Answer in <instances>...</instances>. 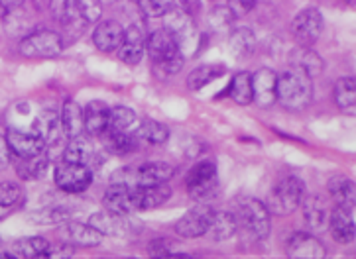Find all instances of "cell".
I'll use <instances>...</instances> for the list:
<instances>
[{"mask_svg": "<svg viewBox=\"0 0 356 259\" xmlns=\"http://www.w3.org/2000/svg\"><path fill=\"white\" fill-rule=\"evenodd\" d=\"M313 101V77L307 71L289 65L277 75V102L286 108L303 110Z\"/></svg>", "mask_w": 356, "mask_h": 259, "instance_id": "cell-1", "label": "cell"}, {"mask_svg": "<svg viewBox=\"0 0 356 259\" xmlns=\"http://www.w3.org/2000/svg\"><path fill=\"white\" fill-rule=\"evenodd\" d=\"M146 51H148L149 59L154 61L156 73L161 75V77L175 75L181 69V65H184L181 45L165 28L163 30H156L154 34L148 35Z\"/></svg>", "mask_w": 356, "mask_h": 259, "instance_id": "cell-2", "label": "cell"}, {"mask_svg": "<svg viewBox=\"0 0 356 259\" xmlns=\"http://www.w3.org/2000/svg\"><path fill=\"white\" fill-rule=\"evenodd\" d=\"M234 215L241 226V232H244L252 240H264L270 234L272 228V218H270V208L258 199L244 197L238 199L234 204Z\"/></svg>", "mask_w": 356, "mask_h": 259, "instance_id": "cell-3", "label": "cell"}, {"mask_svg": "<svg viewBox=\"0 0 356 259\" xmlns=\"http://www.w3.org/2000/svg\"><path fill=\"white\" fill-rule=\"evenodd\" d=\"M305 197V185L296 175H287L277 183L268 194V208L276 216H287L296 212Z\"/></svg>", "mask_w": 356, "mask_h": 259, "instance_id": "cell-4", "label": "cell"}, {"mask_svg": "<svg viewBox=\"0 0 356 259\" xmlns=\"http://www.w3.org/2000/svg\"><path fill=\"white\" fill-rule=\"evenodd\" d=\"M185 189L197 203L211 201L217 194L218 189V173L215 161L205 159V161H199L197 165H193L185 177Z\"/></svg>", "mask_w": 356, "mask_h": 259, "instance_id": "cell-5", "label": "cell"}, {"mask_svg": "<svg viewBox=\"0 0 356 259\" xmlns=\"http://www.w3.org/2000/svg\"><path fill=\"white\" fill-rule=\"evenodd\" d=\"M18 51L26 59H54L63 51V37L54 30H35L24 35Z\"/></svg>", "mask_w": 356, "mask_h": 259, "instance_id": "cell-6", "label": "cell"}, {"mask_svg": "<svg viewBox=\"0 0 356 259\" xmlns=\"http://www.w3.org/2000/svg\"><path fill=\"white\" fill-rule=\"evenodd\" d=\"M215 212L217 210L213 206H209L207 203H199L177 220L175 234L181 237H187V240H195V237L205 236L211 230Z\"/></svg>", "mask_w": 356, "mask_h": 259, "instance_id": "cell-7", "label": "cell"}, {"mask_svg": "<svg viewBox=\"0 0 356 259\" xmlns=\"http://www.w3.org/2000/svg\"><path fill=\"white\" fill-rule=\"evenodd\" d=\"M54 181L61 191L65 192H83L91 187L92 171L89 165L81 163H71V161H61L54 169Z\"/></svg>", "mask_w": 356, "mask_h": 259, "instance_id": "cell-8", "label": "cell"}, {"mask_svg": "<svg viewBox=\"0 0 356 259\" xmlns=\"http://www.w3.org/2000/svg\"><path fill=\"white\" fill-rule=\"evenodd\" d=\"M291 35L299 45H307L313 47L317 44V40L321 37L323 32V16L317 8H305L296 14V18L291 20Z\"/></svg>", "mask_w": 356, "mask_h": 259, "instance_id": "cell-9", "label": "cell"}, {"mask_svg": "<svg viewBox=\"0 0 356 259\" xmlns=\"http://www.w3.org/2000/svg\"><path fill=\"white\" fill-rule=\"evenodd\" d=\"M146 42L148 35L144 34V28L140 24H132L124 30V40L116 49V56L127 65H136L146 53Z\"/></svg>", "mask_w": 356, "mask_h": 259, "instance_id": "cell-10", "label": "cell"}, {"mask_svg": "<svg viewBox=\"0 0 356 259\" xmlns=\"http://www.w3.org/2000/svg\"><path fill=\"white\" fill-rule=\"evenodd\" d=\"M34 132L46 142L47 147H56L63 140H70L67 130L61 120V112H56V110H44L40 114L34 122Z\"/></svg>", "mask_w": 356, "mask_h": 259, "instance_id": "cell-11", "label": "cell"}, {"mask_svg": "<svg viewBox=\"0 0 356 259\" xmlns=\"http://www.w3.org/2000/svg\"><path fill=\"white\" fill-rule=\"evenodd\" d=\"M329 232L337 244H353L356 237V224L350 208H343V206H333L331 208V216H329Z\"/></svg>", "mask_w": 356, "mask_h": 259, "instance_id": "cell-12", "label": "cell"}, {"mask_svg": "<svg viewBox=\"0 0 356 259\" xmlns=\"http://www.w3.org/2000/svg\"><path fill=\"white\" fill-rule=\"evenodd\" d=\"M59 234L73 246H87V248L99 246L103 240V234L91 222H75V220H67L59 226Z\"/></svg>", "mask_w": 356, "mask_h": 259, "instance_id": "cell-13", "label": "cell"}, {"mask_svg": "<svg viewBox=\"0 0 356 259\" xmlns=\"http://www.w3.org/2000/svg\"><path fill=\"white\" fill-rule=\"evenodd\" d=\"M287 258H301V259H321L327 256V249L321 244L319 237L313 234L299 232L287 240L286 246Z\"/></svg>", "mask_w": 356, "mask_h": 259, "instance_id": "cell-14", "label": "cell"}, {"mask_svg": "<svg viewBox=\"0 0 356 259\" xmlns=\"http://www.w3.org/2000/svg\"><path fill=\"white\" fill-rule=\"evenodd\" d=\"M6 140L10 144L14 158H34L47 149L46 142L35 132H22V130H10L6 134Z\"/></svg>", "mask_w": 356, "mask_h": 259, "instance_id": "cell-15", "label": "cell"}, {"mask_svg": "<svg viewBox=\"0 0 356 259\" xmlns=\"http://www.w3.org/2000/svg\"><path fill=\"white\" fill-rule=\"evenodd\" d=\"M124 30L127 28H122L116 20H103L92 30V44L103 53H113L122 44Z\"/></svg>", "mask_w": 356, "mask_h": 259, "instance_id": "cell-16", "label": "cell"}, {"mask_svg": "<svg viewBox=\"0 0 356 259\" xmlns=\"http://www.w3.org/2000/svg\"><path fill=\"white\" fill-rule=\"evenodd\" d=\"M132 197H134V204H136V212L152 210V208H158L163 203H168V199L172 197V189L165 183L140 185V187H132Z\"/></svg>", "mask_w": 356, "mask_h": 259, "instance_id": "cell-17", "label": "cell"}, {"mask_svg": "<svg viewBox=\"0 0 356 259\" xmlns=\"http://www.w3.org/2000/svg\"><path fill=\"white\" fill-rule=\"evenodd\" d=\"M163 28L179 42V45L184 42H191L195 35V22H193V14H189L187 10L181 8H173L172 12H168L163 16Z\"/></svg>", "mask_w": 356, "mask_h": 259, "instance_id": "cell-18", "label": "cell"}, {"mask_svg": "<svg viewBox=\"0 0 356 259\" xmlns=\"http://www.w3.org/2000/svg\"><path fill=\"white\" fill-rule=\"evenodd\" d=\"M254 102L262 108L277 102V75L272 69H260L252 75Z\"/></svg>", "mask_w": 356, "mask_h": 259, "instance_id": "cell-19", "label": "cell"}, {"mask_svg": "<svg viewBox=\"0 0 356 259\" xmlns=\"http://www.w3.org/2000/svg\"><path fill=\"white\" fill-rule=\"evenodd\" d=\"M301 212H303L305 224L309 226L311 230H321V228H327V224H329L331 208H329V203L323 199L321 194L303 197Z\"/></svg>", "mask_w": 356, "mask_h": 259, "instance_id": "cell-20", "label": "cell"}, {"mask_svg": "<svg viewBox=\"0 0 356 259\" xmlns=\"http://www.w3.org/2000/svg\"><path fill=\"white\" fill-rule=\"evenodd\" d=\"M111 126V106L103 101H91L85 106V132L101 137Z\"/></svg>", "mask_w": 356, "mask_h": 259, "instance_id": "cell-21", "label": "cell"}, {"mask_svg": "<svg viewBox=\"0 0 356 259\" xmlns=\"http://www.w3.org/2000/svg\"><path fill=\"white\" fill-rule=\"evenodd\" d=\"M103 204L106 210L116 212V215L128 216L136 212V204L132 197V187H122V185H113L108 191L104 192Z\"/></svg>", "mask_w": 356, "mask_h": 259, "instance_id": "cell-22", "label": "cell"}, {"mask_svg": "<svg viewBox=\"0 0 356 259\" xmlns=\"http://www.w3.org/2000/svg\"><path fill=\"white\" fill-rule=\"evenodd\" d=\"M329 199L334 206L343 208H356V181L345 175H334L329 181Z\"/></svg>", "mask_w": 356, "mask_h": 259, "instance_id": "cell-23", "label": "cell"}, {"mask_svg": "<svg viewBox=\"0 0 356 259\" xmlns=\"http://www.w3.org/2000/svg\"><path fill=\"white\" fill-rule=\"evenodd\" d=\"M173 175V165L165 161H146L134 169L136 187L140 185H161Z\"/></svg>", "mask_w": 356, "mask_h": 259, "instance_id": "cell-24", "label": "cell"}, {"mask_svg": "<svg viewBox=\"0 0 356 259\" xmlns=\"http://www.w3.org/2000/svg\"><path fill=\"white\" fill-rule=\"evenodd\" d=\"M89 222H91L103 236H124L128 230H130L127 216L111 212V210H106V208H104L103 212L92 215Z\"/></svg>", "mask_w": 356, "mask_h": 259, "instance_id": "cell-25", "label": "cell"}, {"mask_svg": "<svg viewBox=\"0 0 356 259\" xmlns=\"http://www.w3.org/2000/svg\"><path fill=\"white\" fill-rule=\"evenodd\" d=\"M97 156L95 146H92L91 140H87L85 135H75L70 137L65 151H63V159L71 161V163H81V165H89L91 167L92 159Z\"/></svg>", "mask_w": 356, "mask_h": 259, "instance_id": "cell-26", "label": "cell"}, {"mask_svg": "<svg viewBox=\"0 0 356 259\" xmlns=\"http://www.w3.org/2000/svg\"><path fill=\"white\" fill-rule=\"evenodd\" d=\"M134 137L146 144V146H163L170 137L168 126L156 122V120H144L140 122L138 128L134 130Z\"/></svg>", "mask_w": 356, "mask_h": 259, "instance_id": "cell-27", "label": "cell"}, {"mask_svg": "<svg viewBox=\"0 0 356 259\" xmlns=\"http://www.w3.org/2000/svg\"><path fill=\"white\" fill-rule=\"evenodd\" d=\"M61 120H63V126H65L70 137H75V135H81L85 132V108L79 102L71 101V99L63 102Z\"/></svg>", "mask_w": 356, "mask_h": 259, "instance_id": "cell-28", "label": "cell"}, {"mask_svg": "<svg viewBox=\"0 0 356 259\" xmlns=\"http://www.w3.org/2000/svg\"><path fill=\"white\" fill-rule=\"evenodd\" d=\"M238 230H241V226H238V220H236L234 212L218 210V212H215L209 234H213V240H217V242H227L230 237L236 236Z\"/></svg>", "mask_w": 356, "mask_h": 259, "instance_id": "cell-29", "label": "cell"}, {"mask_svg": "<svg viewBox=\"0 0 356 259\" xmlns=\"http://www.w3.org/2000/svg\"><path fill=\"white\" fill-rule=\"evenodd\" d=\"M229 97L242 106L254 102V79L248 71H241L232 77L229 85Z\"/></svg>", "mask_w": 356, "mask_h": 259, "instance_id": "cell-30", "label": "cell"}, {"mask_svg": "<svg viewBox=\"0 0 356 259\" xmlns=\"http://www.w3.org/2000/svg\"><path fill=\"white\" fill-rule=\"evenodd\" d=\"M14 256L26 259H38L47 258L49 256V242L42 236H30L22 237L18 242H14Z\"/></svg>", "mask_w": 356, "mask_h": 259, "instance_id": "cell-31", "label": "cell"}, {"mask_svg": "<svg viewBox=\"0 0 356 259\" xmlns=\"http://www.w3.org/2000/svg\"><path fill=\"white\" fill-rule=\"evenodd\" d=\"M47 167H49V159L40 153L34 158H16V169H18V177L24 181H35L46 177Z\"/></svg>", "mask_w": 356, "mask_h": 259, "instance_id": "cell-32", "label": "cell"}, {"mask_svg": "<svg viewBox=\"0 0 356 259\" xmlns=\"http://www.w3.org/2000/svg\"><path fill=\"white\" fill-rule=\"evenodd\" d=\"M227 69L225 65H217V63H205V65H199L193 69L189 75H187V87L191 90H201L207 87L209 83H213L218 79Z\"/></svg>", "mask_w": 356, "mask_h": 259, "instance_id": "cell-33", "label": "cell"}, {"mask_svg": "<svg viewBox=\"0 0 356 259\" xmlns=\"http://www.w3.org/2000/svg\"><path fill=\"white\" fill-rule=\"evenodd\" d=\"M291 65L307 71L313 79L323 71L321 57L313 51V47H307V45H298V49L293 51V57H291Z\"/></svg>", "mask_w": 356, "mask_h": 259, "instance_id": "cell-34", "label": "cell"}, {"mask_svg": "<svg viewBox=\"0 0 356 259\" xmlns=\"http://www.w3.org/2000/svg\"><path fill=\"white\" fill-rule=\"evenodd\" d=\"M101 137H103L106 149L113 151V153H118V156L128 153L132 149V146H134V140H136L134 135H130L128 132H120V130H116L113 126H108Z\"/></svg>", "mask_w": 356, "mask_h": 259, "instance_id": "cell-35", "label": "cell"}, {"mask_svg": "<svg viewBox=\"0 0 356 259\" xmlns=\"http://www.w3.org/2000/svg\"><path fill=\"white\" fill-rule=\"evenodd\" d=\"M334 102L339 108L348 110L356 106V77H343L334 85Z\"/></svg>", "mask_w": 356, "mask_h": 259, "instance_id": "cell-36", "label": "cell"}, {"mask_svg": "<svg viewBox=\"0 0 356 259\" xmlns=\"http://www.w3.org/2000/svg\"><path fill=\"white\" fill-rule=\"evenodd\" d=\"M138 116L132 108H128V106H113L111 108V126L116 130L132 134L138 128Z\"/></svg>", "mask_w": 356, "mask_h": 259, "instance_id": "cell-37", "label": "cell"}, {"mask_svg": "<svg viewBox=\"0 0 356 259\" xmlns=\"http://www.w3.org/2000/svg\"><path fill=\"white\" fill-rule=\"evenodd\" d=\"M24 191L18 183L12 181H0V206L2 208H12L22 201Z\"/></svg>", "mask_w": 356, "mask_h": 259, "instance_id": "cell-38", "label": "cell"}, {"mask_svg": "<svg viewBox=\"0 0 356 259\" xmlns=\"http://www.w3.org/2000/svg\"><path fill=\"white\" fill-rule=\"evenodd\" d=\"M138 4L148 18H163L175 8V0H138Z\"/></svg>", "mask_w": 356, "mask_h": 259, "instance_id": "cell-39", "label": "cell"}, {"mask_svg": "<svg viewBox=\"0 0 356 259\" xmlns=\"http://www.w3.org/2000/svg\"><path fill=\"white\" fill-rule=\"evenodd\" d=\"M254 45H256V40H254V35L250 30H246V28H241V30H236L234 34H232V51L234 53H252Z\"/></svg>", "mask_w": 356, "mask_h": 259, "instance_id": "cell-40", "label": "cell"}, {"mask_svg": "<svg viewBox=\"0 0 356 259\" xmlns=\"http://www.w3.org/2000/svg\"><path fill=\"white\" fill-rule=\"evenodd\" d=\"M103 2L101 0H77V10L87 22H99L103 14Z\"/></svg>", "mask_w": 356, "mask_h": 259, "instance_id": "cell-41", "label": "cell"}, {"mask_svg": "<svg viewBox=\"0 0 356 259\" xmlns=\"http://www.w3.org/2000/svg\"><path fill=\"white\" fill-rule=\"evenodd\" d=\"M34 220L40 224H63L70 220V212L63 208H49V210H42L40 215H35Z\"/></svg>", "mask_w": 356, "mask_h": 259, "instance_id": "cell-42", "label": "cell"}, {"mask_svg": "<svg viewBox=\"0 0 356 259\" xmlns=\"http://www.w3.org/2000/svg\"><path fill=\"white\" fill-rule=\"evenodd\" d=\"M47 8L51 10V14L58 18L59 22H63L75 8V0H49Z\"/></svg>", "mask_w": 356, "mask_h": 259, "instance_id": "cell-43", "label": "cell"}, {"mask_svg": "<svg viewBox=\"0 0 356 259\" xmlns=\"http://www.w3.org/2000/svg\"><path fill=\"white\" fill-rule=\"evenodd\" d=\"M258 0H229V10L232 16H246L256 8Z\"/></svg>", "mask_w": 356, "mask_h": 259, "instance_id": "cell-44", "label": "cell"}, {"mask_svg": "<svg viewBox=\"0 0 356 259\" xmlns=\"http://www.w3.org/2000/svg\"><path fill=\"white\" fill-rule=\"evenodd\" d=\"M12 163H14V153H12L10 144L6 135H0V169H6Z\"/></svg>", "mask_w": 356, "mask_h": 259, "instance_id": "cell-45", "label": "cell"}, {"mask_svg": "<svg viewBox=\"0 0 356 259\" xmlns=\"http://www.w3.org/2000/svg\"><path fill=\"white\" fill-rule=\"evenodd\" d=\"M24 2L26 0H0V4L8 10V14H10L12 10H18V8H22Z\"/></svg>", "mask_w": 356, "mask_h": 259, "instance_id": "cell-46", "label": "cell"}, {"mask_svg": "<svg viewBox=\"0 0 356 259\" xmlns=\"http://www.w3.org/2000/svg\"><path fill=\"white\" fill-rule=\"evenodd\" d=\"M101 2H103L104 6H106V4H115L116 0H101Z\"/></svg>", "mask_w": 356, "mask_h": 259, "instance_id": "cell-47", "label": "cell"}]
</instances>
